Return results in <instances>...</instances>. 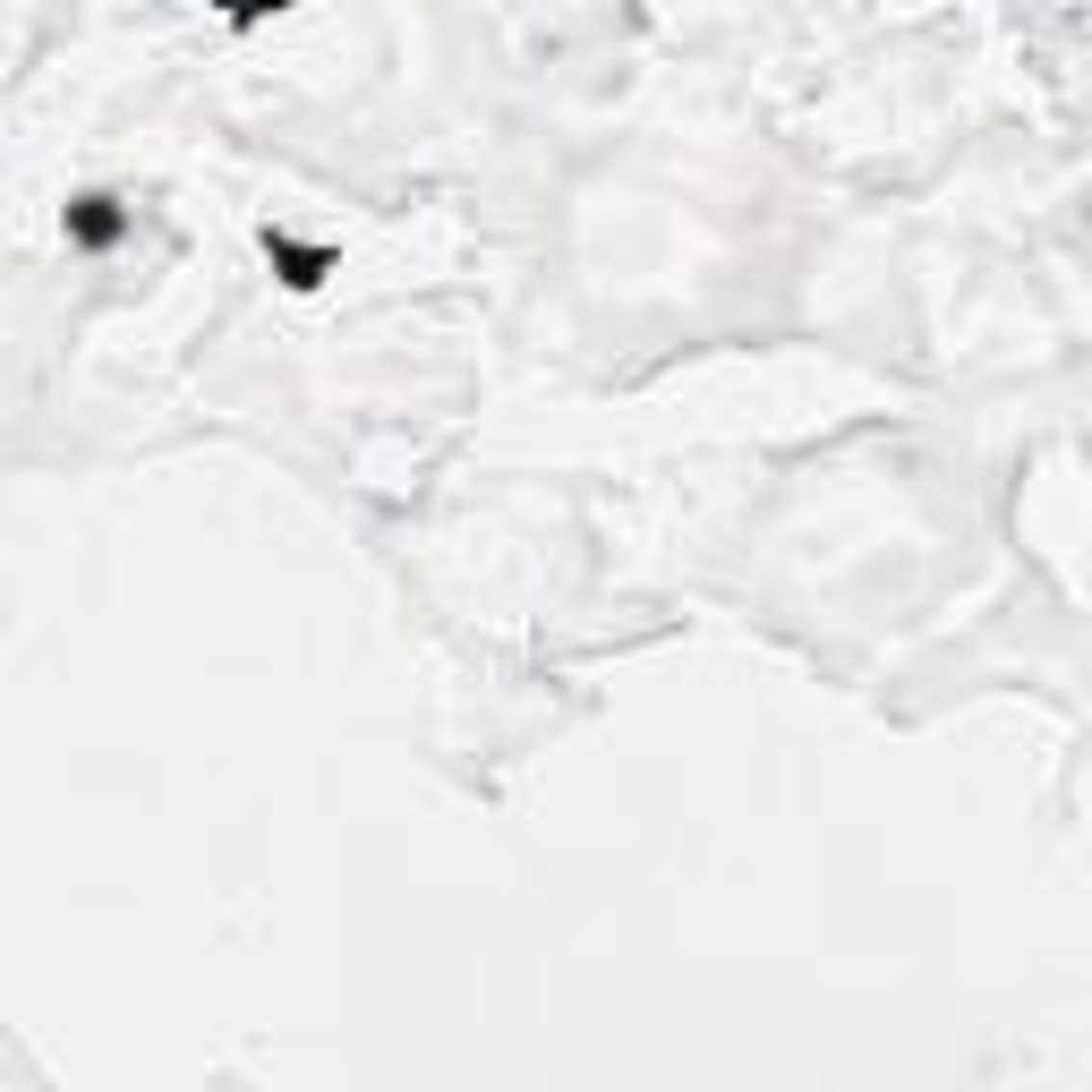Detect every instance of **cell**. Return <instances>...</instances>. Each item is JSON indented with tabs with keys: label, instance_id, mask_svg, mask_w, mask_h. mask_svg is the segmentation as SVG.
Returning <instances> with one entry per match:
<instances>
[{
	"label": "cell",
	"instance_id": "obj_1",
	"mask_svg": "<svg viewBox=\"0 0 1092 1092\" xmlns=\"http://www.w3.org/2000/svg\"><path fill=\"white\" fill-rule=\"evenodd\" d=\"M77 240H112V214H103V196H86V214H77Z\"/></svg>",
	"mask_w": 1092,
	"mask_h": 1092
}]
</instances>
